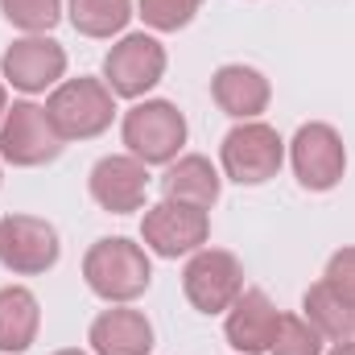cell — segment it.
<instances>
[{"instance_id":"6da1fadb","label":"cell","mask_w":355,"mask_h":355,"mask_svg":"<svg viewBox=\"0 0 355 355\" xmlns=\"http://www.w3.org/2000/svg\"><path fill=\"white\" fill-rule=\"evenodd\" d=\"M83 281L99 302L132 306L153 285V265H149V252L128 236H103L83 257Z\"/></svg>"},{"instance_id":"7a4b0ae2","label":"cell","mask_w":355,"mask_h":355,"mask_svg":"<svg viewBox=\"0 0 355 355\" xmlns=\"http://www.w3.org/2000/svg\"><path fill=\"white\" fill-rule=\"evenodd\" d=\"M186 137H190V124L170 99H137L120 120L124 153H132L145 166H170L174 157H182Z\"/></svg>"},{"instance_id":"3957f363","label":"cell","mask_w":355,"mask_h":355,"mask_svg":"<svg viewBox=\"0 0 355 355\" xmlns=\"http://www.w3.org/2000/svg\"><path fill=\"white\" fill-rule=\"evenodd\" d=\"M46 112H50L62 141H95L116 120V95L107 91L103 79L79 75V79H62L50 91Z\"/></svg>"},{"instance_id":"277c9868","label":"cell","mask_w":355,"mask_h":355,"mask_svg":"<svg viewBox=\"0 0 355 355\" xmlns=\"http://www.w3.org/2000/svg\"><path fill=\"white\" fill-rule=\"evenodd\" d=\"M285 166V141L265 120H240L219 145V170L236 186H265Z\"/></svg>"},{"instance_id":"5b68a950","label":"cell","mask_w":355,"mask_h":355,"mask_svg":"<svg viewBox=\"0 0 355 355\" xmlns=\"http://www.w3.org/2000/svg\"><path fill=\"white\" fill-rule=\"evenodd\" d=\"M62 149H67V141L58 137L46 103L12 99V107L0 120V162H8L17 170H37L46 162H54Z\"/></svg>"},{"instance_id":"8992f818","label":"cell","mask_w":355,"mask_h":355,"mask_svg":"<svg viewBox=\"0 0 355 355\" xmlns=\"http://www.w3.org/2000/svg\"><path fill=\"white\" fill-rule=\"evenodd\" d=\"M207 240H211V215L202 207H190L178 198H162L145 207V219H141L145 252L162 261H178V257H194L198 248H207Z\"/></svg>"},{"instance_id":"52a82bcc","label":"cell","mask_w":355,"mask_h":355,"mask_svg":"<svg viewBox=\"0 0 355 355\" xmlns=\"http://www.w3.org/2000/svg\"><path fill=\"white\" fill-rule=\"evenodd\" d=\"M166 46L153 33H120V42L103 54V83L116 99H145L166 79Z\"/></svg>"},{"instance_id":"ba28073f","label":"cell","mask_w":355,"mask_h":355,"mask_svg":"<svg viewBox=\"0 0 355 355\" xmlns=\"http://www.w3.org/2000/svg\"><path fill=\"white\" fill-rule=\"evenodd\" d=\"M285 153H289V166H293L297 186L310 190V194L335 190L343 182V174H347V145H343L339 128L327 124V120L302 124L293 132V141H289Z\"/></svg>"},{"instance_id":"9c48e42d","label":"cell","mask_w":355,"mask_h":355,"mask_svg":"<svg viewBox=\"0 0 355 355\" xmlns=\"http://www.w3.org/2000/svg\"><path fill=\"white\" fill-rule=\"evenodd\" d=\"M182 293L198 314H227L244 293V265L227 248H198L182 268Z\"/></svg>"},{"instance_id":"30bf717a","label":"cell","mask_w":355,"mask_h":355,"mask_svg":"<svg viewBox=\"0 0 355 355\" xmlns=\"http://www.w3.org/2000/svg\"><path fill=\"white\" fill-rule=\"evenodd\" d=\"M62 240L50 219L37 215H4L0 219V265L12 277H42L58 265Z\"/></svg>"},{"instance_id":"8fae6325","label":"cell","mask_w":355,"mask_h":355,"mask_svg":"<svg viewBox=\"0 0 355 355\" xmlns=\"http://www.w3.org/2000/svg\"><path fill=\"white\" fill-rule=\"evenodd\" d=\"M0 79L21 95L54 91L67 79V50L50 33H25L0 54Z\"/></svg>"},{"instance_id":"7c38bea8","label":"cell","mask_w":355,"mask_h":355,"mask_svg":"<svg viewBox=\"0 0 355 355\" xmlns=\"http://www.w3.org/2000/svg\"><path fill=\"white\" fill-rule=\"evenodd\" d=\"M87 190L95 207H103L107 215H132L145 207L149 194V166L137 162L132 153H107L91 166Z\"/></svg>"},{"instance_id":"4fadbf2b","label":"cell","mask_w":355,"mask_h":355,"mask_svg":"<svg viewBox=\"0 0 355 355\" xmlns=\"http://www.w3.org/2000/svg\"><path fill=\"white\" fill-rule=\"evenodd\" d=\"M277 322H281V310L272 306V297H268L265 289L244 285V293L227 306L223 335H227L232 352H240V355H268L272 335H277Z\"/></svg>"},{"instance_id":"5bb4252c","label":"cell","mask_w":355,"mask_h":355,"mask_svg":"<svg viewBox=\"0 0 355 355\" xmlns=\"http://www.w3.org/2000/svg\"><path fill=\"white\" fill-rule=\"evenodd\" d=\"M211 99L223 116L232 120H261L268 112V99L272 87L257 67H244V62H227L211 75Z\"/></svg>"},{"instance_id":"9a60e30c","label":"cell","mask_w":355,"mask_h":355,"mask_svg":"<svg viewBox=\"0 0 355 355\" xmlns=\"http://www.w3.org/2000/svg\"><path fill=\"white\" fill-rule=\"evenodd\" d=\"M91 355H149L153 352V322L132 306H112L95 314L87 331Z\"/></svg>"},{"instance_id":"2e32d148","label":"cell","mask_w":355,"mask_h":355,"mask_svg":"<svg viewBox=\"0 0 355 355\" xmlns=\"http://www.w3.org/2000/svg\"><path fill=\"white\" fill-rule=\"evenodd\" d=\"M219 190H223V174L202 153H182V157H174L166 166V174H162V194L166 198L202 207V211H211L219 202Z\"/></svg>"},{"instance_id":"e0dca14e","label":"cell","mask_w":355,"mask_h":355,"mask_svg":"<svg viewBox=\"0 0 355 355\" xmlns=\"http://www.w3.org/2000/svg\"><path fill=\"white\" fill-rule=\"evenodd\" d=\"M42 331V302L25 285L0 289V355H21L37 343Z\"/></svg>"},{"instance_id":"ac0fdd59","label":"cell","mask_w":355,"mask_h":355,"mask_svg":"<svg viewBox=\"0 0 355 355\" xmlns=\"http://www.w3.org/2000/svg\"><path fill=\"white\" fill-rule=\"evenodd\" d=\"M302 318L327 339V343H343L355 339V306H347L327 281H314L302 297Z\"/></svg>"},{"instance_id":"d6986e66","label":"cell","mask_w":355,"mask_h":355,"mask_svg":"<svg viewBox=\"0 0 355 355\" xmlns=\"http://www.w3.org/2000/svg\"><path fill=\"white\" fill-rule=\"evenodd\" d=\"M132 0H67V21L83 37H116L132 21Z\"/></svg>"},{"instance_id":"ffe728a7","label":"cell","mask_w":355,"mask_h":355,"mask_svg":"<svg viewBox=\"0 0 355 355\" xmlns=\"http://www.w3.org/2000/svg\"><path fill=\"white\" fill-rule=\"evenodd\" d=\"M0 12L21 33H50L67 17V4L62 0H0Z\"/></svg>"},{"instance_id":"44dd1931","label":"cell","mask_w":355,"mask_h":355,"mask_svg":"<svg viewBox=\"0 0 355 355\" xmlns=\"http://www.w3.org/2000/svg\"><path fill=\"white\" fill-rule=\"evenodd\" d=\"M322 352H327V339L302 314H281L268 355H322Z\"/></svg>"},{"instance_id":"7402d4cb","label":"cell","mask_w":355,"mask_h":355,"mask_svg":"<svg viewBox=\"0 0 355 355\" xmlns=\"http://www.w3.org/2000/svg\"><path fill=\"white\" fill-rule=\"evenodd\" d=\"M198 8H202V0H137V17L153 33H178V29H186Z\"/></svg>"},{"instance_id":"603a6c76","label":"cell","mask_w":355,"mask_h":355,"mask_svg":"<svg viewBox=\"0 0 355 355\" xmlns=\"http://www.w3.org/2000/svg\"><path fill=\"white\" fill-rule=\"evenodd\" d=\"M322 281L347 302V306H355V244H347V248H339L331 261H327V272H322Z\"/></svg>"},{"instance_id":"cb8c5ba5","label":"cell","mask_w":355,"mask_h":355,"mask_svg":"<svg viewBox=\"0 0 355 355\" xmlns=\"http://www.w3.org/2000/svg\"><path fill=\"white\" fill-rule=\"evenodd\" d=\"M322 355H355V339H343V343H331V352Z\"/></svg>"},{"instance_id":"d4e9b609","label":"cell","mask_w":355,"mask_h":355,"mask_svg":"<svg viewBox=\"0 0 355 355\" xmlns=\"http://www.w3.org/2000/svg\"><path fill=\"white\" fill-rule=\"evenodd\" d=\"M4 112H8V83L0 79V120H4Z\"/></svg>"},{"instance_id":"484cf974","label":"cell","mask_w":355,"mask_h":355,"mask_svg":"<svg viewBox=\"0 0 355 355\" xmlns=\"http://www.w3.org/2000/svg\"><path fill=\"white\" fill-rule=\"evenodd\" d=\"M50 355H87V352H79V347H62V352H50Z\"/></svg>"},{"instance_id":"4316f807","label":"cell","mask_w":355,"mask_h":355,"mask_svg":"<svg viewBox=\"0 0 355 355\" xmlns=\"http://www.w3.org/2000/svg\"><path fill=\"white\" fill-rule=\"evenodd\" d=\"M0 182H4V174H0Z\"/></svg>"}]
</instances>
